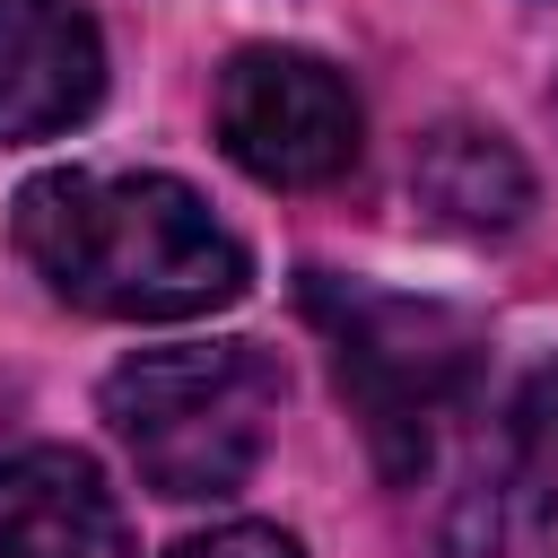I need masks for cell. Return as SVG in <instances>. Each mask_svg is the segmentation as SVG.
Here are the masks:
<instances>
[{"label": "cell", "instance_id": "obj_1", "mask_svg": "<svg viewBox=\"0 0 558 558\" xmlns=\"http://www.w3.org/2000/svg\"><path fill=\"white\" fill-rule=\"evenodd\" d=\"M17 253L61 305L113 323H192L244 296V244L174 174H35L17 192Z\"/></svg>", "mask_w": 558, "mask_h": 558}, {"label": "cell", "instance_id": "obj_2", "mask_svg": "<svg viewBox=\"0 0 558 558\" xmlns=\"http://www.w3.org/2000/svg\"><path fill=\"white\" fill-rule=\"evenodd\" d=\"M105 418L157 497H174V506L235 497L253 480V462L270 453L279 366L253 340L140 349L105 375Z\"/></svg>", "mask_w": 558, "mask_h": 558}, {"label": "cell", "instance_id": "obj_3", "mask_svg": "<svg viewBox=\"0 0 558 558\" xmlns=\"http://www.w3.org/2000/svg\"><path fill=\"white\" fill-rule=\"evenodd\" d=\"M305 314L314 331L331 340V366H340V392L357 401L384 471H418L427 462V436L436 418L471 392V366H480V331L453 314V305H427V296H392V288H366V279H331V270H305Z\"/></svg>", "mask_w": 558, "mask_h": 558}, {"label": "cell", "instance_id": "obj_4", "mask_svg": "<svg viewBox=\"0 0 558 558\" xmlns=\"http://www.w3.org/2000/svg\"><path fill=\"white\" fill-rule=\"evenodd\" d=\"M357 131L366 122H357L349 78L331 61H314V52L244 44L218 70V140L253 183H279V192L331 183V174H349Z\"/></svg>", "mask_w": 558, "mask_h": 558}, {"label": "cell", "instance_id": "obj_5", "mask_svg": "<svg viewBox=\"0 0 558 558\" xmlns=\"http://www.w3.org/2000/svg\"><path fill=\"white\" fill-rule=\"evenodd\" d=\"M105 96V44L78 0H0V140H52Z\"/></svg>", "mask_w": 558, "mask_h": 558}, {"label": "cell", "instance_id": "obj_6", "mask_svg": "<svg viewBox=\"0 0 558 558\" xmlns=\"http://www.w3.org/2000/svg\"><path fill=\"white\" fill-rule=\"evenodd\" d=\"M0 558H131L122 497L70 445H26L0 462Z\"/></svg>", "mask_w": 558, "mask_h": 558}, {"label": "cell", "instance_id": "obj_7", "mask_svg": "<svg viewBox=\"0 0 558 558\" xmlns=\"http://www.w3.org/2000/svg\"><path fill=\"white\" fill-rule=\"evenodd\" d=\"M410 201L453 235H506L532 209V174L488 122H436L410 157Z\"/></svg>", "mask_w": 558, "mask_h": 558}, {"label": "cell", "instance_id": "obj_8", "mask_svg": "<svg viewBox=\"0 0 558 558\" xmlns=\"http://www.w3.org/2000/svg\"><path fill=\"white\" fill-rule=\"evenodd\" d=\"M514 462H532V471L558 480V357L532 366L523 392H514Z\"/></svg>", "mask_w": 558, "mask_h": 558}, {"label": "cell", "instance_id": "obj_9", "mask_svg": "<svg viewBox=\"0 0 558 558\" xmlns=\"http://www.w3.org/2000/svg\"><path fill=\"white\" fill-rule=\"evenodd\" d=\"M166 558H305V549L279 523H218V532H201V541H183Z\"/></svg>", "mask_w": 558, "mask_h": 558}]
</instances>
